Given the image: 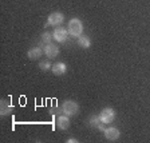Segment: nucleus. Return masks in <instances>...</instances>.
I'll list each match as a JSON object with an SVG mask.
<instances>
[{"mask_svg": "<svg viewBox=\"0 0 150 143\" xmlns=\"http://www.w3.org/2000/svg\"><path fill=\"white\" fill-rule=\"evenodd\" d=\"M67 31L71 36H81L82 32H83V24L79 19H71L69 22V25H67Z\"/></svg>", "mask_w": 150, "mask_h": 143, "instance_id": "obj_1", "label": "nucleus"}, {"mask_svg": "<svg viewBox=\"0 0 150 143\" xmlns=\"http://www.w3.org/2000/svg\"><path fill=\"white\" fill-rule=\"evenodd\" d=\"M62 110H63V114H64V115L72 116V115H75V114H78L79 106H78V103L74 102V100H66L62 104Z\"/></svg>", "mask_w": 150, "mask_h": 143, "instance_id": "obj_2", "label": "nucleus"}, {"mask_svg": "<svg viewBox=\"0 0 150 143\" xmlns=\"http://www.w3.org/2000/svg\"><path fill=\"white\" fill-rule=\"evenodd\" d=\"M115 111L111 108V107H106L103 108L102 111L99 112V118H100V122L105 123V125H109V123H112L115 120Z\"/></svg>", "mask_w": 150, "mask_h": 143, "instance_id": "obj_3", "label": "nucleus"}, {"mask_svg": "<svg viewBox=\"0 0 150 143\" xmlns=\"http://www.w3.org/2000/svg\"><path fill=\"white\" fill-rule=\"evenodd\" d=\"M63 22H64V15L62 12H52L48 16L44 27H48V25H60Z\"/></svg>", "mask_w": 150, "mask_h": 143, "instance_id": "obj_4", "label": "nucleus"}, {"mask_svg": "<svg viewBox=\"0 0 150 143\" xmlns=\"http://www.w3.org/2000/svg\"><path fill=\"white\" fill-rule=\"evenodd\" d=\"M69 35H70V34H69V31H67L66 28L59 27V28H55V31H54L52 36H54V39H55L56 42L62 43V42H66V40H67Z\"/></svg>", "mask_w": 150, "mask_h": 143, "instance_id": "obj_5", "label": "nucleus"}, {"mask_svg": "<svg viewBox=\"0 0 150 143\" xmlns=\"http://www.w3.org/2000/svg\"><path fill=\"white\" fill-rule=\"evenodd\" d=\"M44 55H46L48 59L56 58V56L59 55V48H58V46H55V44H52V43L46 44V47H44Z\"/></svg>", "mask_w": 150, "mask_h": 143, "instance_id": "obj_6", "label": "nucleus"}, {"mask_svg": "<svg viewBox=\"0 0 150 143\" xmlns=\"http://www.w3.org/2000/svg\"><path fill=\"white\" fill-rule=\"evenodd\" d=\"M103 132H105V137L109 140H117L119 138V135H121V132H119V130L117 127H109Z\"/></svg>", "mask_w": 150, "mask_h": 143, "instance_id": "obj_7", "label": "nucleus"}, {"mask_svg": "<svg viewBox=\"0 0 150 143\" xmlns=\"http://www.w3.org/2000/svg\"><path fill=\"white\" fill-rule=\"evenodd\" d=\"M56 126L60 128V130H67L70 127V119L67 115H59L58 119H56Z\"/></svg>", "mask_w": 150, "mask_h": 143, "instance_id": "obj_8", "label": "nucleus"}, {"mask_svg": "<svg viewBox=\"0 0 150 143\" xmlns=\"http://www.w3.org/2000/svg\"><path fill=\"white\" fill-rule=\"evenodd\" d=\"M52 72H54V75H63V74H66V71H67V66L64 64V63H62V62H58V63H55V64H52Z\"/></svg>", "mask_w": 150, "mask_h": 143, "instance_id": "obj_9", "label": "nucleus"}, {"mask_svg": "<svg viewBox=\"0 0 150 143\" xmlns=\"http://www.w3.org/2000/svg\"><path fill=\"white\" fill-rule=\"evenodd\" d=\"M27 55L31 60H36L43 55V50H42V47H34V48H31V50L28 51Z\"/></svg>", "mask_w": 150, "mask_h": 143, "instance_id": "obj_10", "label": "nucleus"}, {"mask_svg": "<svg viewBox=\"0 0 150 143\" xmlns=\"http://www.w3.org/2000/svg\"><path fill=\"white\" fill-rule=\"evenodd\" d=\"M11 112H12V106L7 100H1V103H0V114L3 116H7Z\"/></svg>", "mask_w": 150, "mask_h": 143, "instance_id": "obj_11", "label": "nucleus"}, {"mask_svg": "<svg viewBox=\"0 0 150 143\" xmlns=\"http://www.w3.org/2000/svg\"><path fill=\"white\" fill-rule=\"evenodd\" d=\"M78 44H79L81 47H83V48H88V47L91 46V40H90V37L81 35V36L78 37Z\"/></svg>", "mask_w": 150, "mask_h": 143, "instance_id": "obj_12", "label": "nucleus"}, {"mask_svg": "<svg viewBox=\"0 0 150 143\" xmlns=\"http://www.w3.org/2000/svg\"><path fill=\"white\" fill-rule=\"evenodd\" d=\"M88 123H90V126H93L94 128H98L102 122H100L99 115H98V116H97V115H91L90 118H88Z\"/></svg>", "mask_w": 150, "mask_h": 143, "instance_id": "obj_13", "label": "nucleus"}, {"mask_svg": "<svg viewBox=\"0 0 150 143\" xmlns=\"http://www.w3.org/2000/svg\"><path fill=\"white\" fill-rule=\"evenodd\" d=\"M51 39H54V36L51 34H48V32H44V34L40 36V42L43 44H50L51 43Z\"/></svg>", "mask_w": 150, "mask_h": 143, "instance_id": "obj_14", "label": "nucleus"}, {"mask_svg": "<svg viewBox=\"0 0 150 143\" xmlns=\"http://www.w3.org/2000/svg\"><path fill=\"white\" fill-rule=\"evenodd\" d=\"M39 68H40L42 71H48L50 68H52V66H51V63L48 62V60H46V62L39 63Z\"/></svg>", "mask_w": 150, "mask_h": 143, "instance_id": "obj_15", "label": "nucleus"}, {"mask_svg": "<svg viewBox=\"0 0 150 143\" xmlns=\"http://www.w3.org/2000/svg\"><path fill=\"white\" fill-rule=\"evenodd\" d=\"M69 142H70V143H75V142H78V139H75V138H70Z\"/></svg>", "mask_w": 150, "mask_h": 143, "instance_id": "obj_16", "label": "nucleus"}]
</instances>
